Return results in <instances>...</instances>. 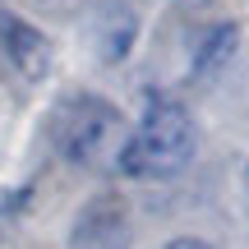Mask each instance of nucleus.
Returning a JSON list of instances; mask_svg holds the SVG:
<instances>
[{"instance_id":"f257e3e1","label":"nucleus","mask_w":249,"mask_h":249,"mask_svg":"<svg viewBox=\"0 0 249 249\" xmlns=\"http://www.w3.org/2000/svg\"><path fill=\"white\" fill-rule=\"evenodd\" d=\"M198 148V129L189 120V111L180 102H152L143 111L139 129L124 139L120 148V171L124 176H139V180H171L194 161Z\"/></svg>"},{"instance_id":"f03ea898","label":"nucleus","mask_w":249,"mask_h":249,"mask_svg":"<svg viewBox=\"0 0 249 249\" xmlns=\"http://www.w3.org/2000/svg\"><path fill=\"white\" fill-rule=\"evenodd\" d=\"M55 148H60V157L79 161V166H88V161H102L107 152L124 148V120L120 111L111 107L107 97H92V92H83V97H70L60 111H55Z\"/></svg>"},{"instance_id":"7ed1b4c3","label":"nucleus","mask_w":249,"mask_h":249,"mask_svg":"<svg viewBox=\"0 0 249 249\" xmlns=\"http://www.w3.org/2000/svg\"><path fill=\"white\" fill-rule=\"evenodd\" d=\"M74 249H129V217L120 198H92L70 231Z\"/></svg>"},{"instance_id":"20e7f679","label":"nucleus","mask_w":249,"mask_h":249,"mask_svg":"<svg viewBox=\"0 0 249 249\" xmlns=\"http://www.w3.org/2000/svg\"><path fill=\"white\" fill-rule=\"evenodd\" d=\"M88 33H92V46H97L102 60H120V55L134 46L139 18H134V9L124 5V0H92Z\"/></svg>"},{"instance_id":"39448f33","label":"nucleus","mask_w":249,"mask_h":249,"mask_svg":"<svg viewBox=\"0 0 249 249\" xmlns=\"http://www.w3.org/2000/svg\"><path fill=\"white\" fill-rule=\"evenodd\" d=\"M0 42H5L9 60H14L28 79H42V74H46V65H51V46H46V37L37 33V28H28L23 18L0 14Z\"/></svg>"},{"instance_id":"423d86ee","label":"nucleus","mask_w":249,"mask_h":249,"mask_svg":"<svg viewBox=\"0 0 249 249\" xmlns=\"http://www.w3.org/2000/svg\"><path fill=\"white\" fill-rule=\"evenodd\" d=\"M235 42H240V28H235V23H217V28H208L203 42H198V51H194V74H213V70H222V65L231 60Z\"/></svg>"},{"instance_id":"0eeeda50","label":"nucleus","mask_w":249,"mask_h":249,"mask_svg":"<svg viewBox=\"0 0 249 249\" xmlns=\"http://www.w3.org/2000/svg\"><path fill=\"white\" fill-rule=\"evenodd\" d=\"M161 249H213L208 240H198V235H176V240H166Z\"/></svg>"},{"instance_id":"6e6552de","label":"nucleus","mask_w":249,"mask_h":249,"mask_svg":"<svg viewBox=\"0 0 249 249\" xmlns=\"http://www.w3.org/2000/svg\"><path fill=\"white\" fill-rule=\"evenodd\" d=\"M245 213H249V166H245Z\"/></svg>"},{"instance_id":"1a4fd4ad","label":"nucleus","mask_w":249,"mask_h":249,"mask_svg":"<svg viewBox=\"0 0 249 249\" xmlns=\"http://www.w3.org/2000/svg\"><path fill=\"white\" fill-rule=\"evenodd\" d=\"M180 5H185V9H198V5H208V0H180Z\"/></svg>"}]
</instances>
